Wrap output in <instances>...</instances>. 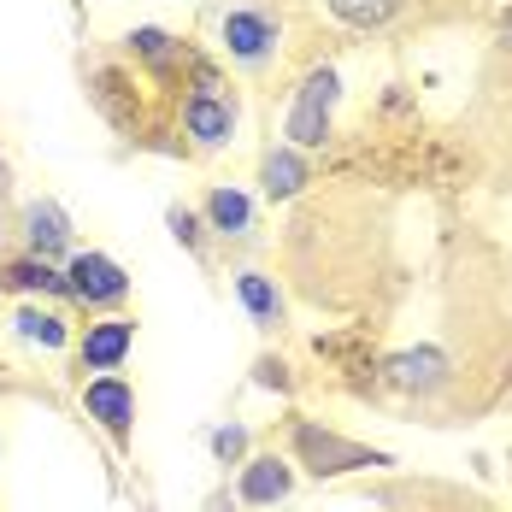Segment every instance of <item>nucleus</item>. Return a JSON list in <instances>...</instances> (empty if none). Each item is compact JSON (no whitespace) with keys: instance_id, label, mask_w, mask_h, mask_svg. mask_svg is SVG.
<instances>
[{"instance_id":"1","label":"nucleus","mask_w":512,"mask_h":512,"mask_svg":"<svg viewBox=\"0 0 512 512\" xmlns=\"http://www.w3.org/2000/svg\"><path fill=\"white\" fill-rule=\"evenodd\" d=\"M330 112H336V71L324 65V71H312L307 83H301L295 112H289V136H295V148H318V142H324Z\"/></svg>"},{"instance_id":"2","label":"nucleus","mask_w":512,"mask_h":512,"mask_svg":"<svg viewBox=\"0 0 512 512\" xmlns=\"http://www.w3.org/2000/svg\"><path fill=\"white\" fill-rule=\"evenodd\" d=\"M295 448H301V460H307L318 477L359 471V465H389L383 454H371V448H359V442H342V436H330V430H318V424H301V430H295Z\"/></svg>"},{"instance_id":"3","label":"nucleus","mask_w":512,"mask_h":512,"mask_svg":"<svg viewBox=\"0 0 512 512\" xmlns=\"http://www.w3.org/2000/svg\"><path fill=\"white\" fill-rule=\"evenodd\" d=\"M65 283H71L77 301H118V295H124V271H118L106 254H77Z\"/></svg>"},{"instance_id":"4","label":"nucleus","mask_w":512,"mask_h":512,"mask_svg":"<svg viewBox=\"0 0 512 512\" xmlns=\"http://www.w3.org/2000/svg\"><path fill=\"white\" fill-rule=\"evenodd\" d=\"M83 401H89V412L101 418L112 436H124V430H130V418H136V395H130L118 377H101V383H89V395H83Z\"/></svg>"},{"instance_id":"5","label":"nucleus","mask_w":512,"mask_h":512,"mask_svg":"<svg viewBox=\"0 0 512 512\" xmlns=\"http://www.w3.org/2000/svg\"><path fill=\"white\" fill-rule=\"evenodd\" d=\"M224 42H230L236 59H265V48L277 42V30H271L259 12H230V18H224Z\"/></svg>"},{"instance_id":"6","label":"nucleus","mask_w":512,"mask_h":512,"mask_svg":"<svg viewBox=\"0 0 512 512\" xmlns=\"http://www.w3.org/2000/svg\"><path fill=\"white\" fill-rule=\"evenodd\" d=\"M124 354H130V324H124V318L95 324V330L83 336V365H95V371H112Z\"/></svg>"},{"instance_id":"7","label":"nucleus","mask_w":512,"mask_h":512,"mask_svg":"<svg viewBox=\"0 0 512 512\" xmlns=\"http://www.w3.org/2000/svg\"><path fill=\"white\" fill-rule=\"evenodd\" d=\"M283 495H289V465L283 460L248 465V477H242V501H248V507H271V501H283Z\"/></svg>"},{"instance_id":"8","label":"nucleus","mask_w":512,"mask_h":512,"mask_svg":"<svg viewBox=\"0 0 512 512\" xmlns=\"http://www.w3.org/2000/svg\"><path fill=\"white\" fill-rule=\"evenodd\" d=\"M30 230V248H36V259L48 254H65V242H71V230H65V218H59V206H30V218H24Z\"/></svg>"},{"instance_id":"9","label":"nucleus","mask_w":512,"mask_h":512,"mask_svg":"<svg viewBox=\"0 0 512 512\" xmlns=\"http://www.w3.org/2000/svg\"><path fill=\"white\" fill-rule=\"evenodd\" d=\"M6 289H42V295H59V289H71V283L53 271L48 259H18V265H6Z\"/></svg>"},{"instance_id":"10","label":"nucleus","mask_w":512,"mask_h":512,"mask_svg":"<svg viewBox=\"0 0 512 512\" xmlns=\"http://www.w3.org/2000/svg\"><path fill=\"white\" fill-rule=\"evenodd\" d=\"M189 136L224 142V136H230V106H218L212 95H195V101H189Z\"/></svg>"},{"instance_id":"11","label":"nucleus","mask_w":512,"mask_h":512,"mask_svg":"<svg viewBox=\"0 0 512 512\" xmlns=\"http://www.w3.org/2000/svg\"><path fill=\"white\" fill-rule=\"evenodd\" d=\"M307 183V165L295 154H265V195H295Z\"/></svg>"},{"instance_id":"12","label":"nucleus","mask_w":512,"mask_h":512,"mask_svg":"<svg viewBox=\"0 0 512 512\" xmlns=\"http://www.w3.org/2000/svg\"><path fill=\"white\" fill-rule=\"evenodd\" d=\"M442 377V354H401L395 359V383H407V389H430Z\"/></svg>"},{"instance_id":"13","label":"nucleus","mask_w":512,"mask_h":512,"mask_svg":"<svg viewBox=\"0 0 512 512\" xmlns=\"http://www.w3.org/2000/svg\"><path fill=\"white\" fill-rule=\"evenodd\" d=\"M236 289H242V301H248V312H254L259 324H277V289H271V283H265V277H259V271H248V277H242V283H236Z\"/></svg>"},{"instance_id":"14","label":"nucleus","mask_w":512,"mask_h":512,"mask_svg":"<svg viewBox=\"0 0 512 512\" xmlns=\"http://www.w3.org/2000/svg\"><path fill=\"white\" fill-rule=\"evenodd\" d=\"M395 6H401V0H330V12H336V18H348V24H359V30L383 24Z\"/></svg>"},{"instance_id":"15","label":"nucleus","mask_w":512,"mask_h":512,"mask_svg":"<svg viewBox=\"0 0 512 512\" xmlns=\"http://www.w3.org/2000/svg\"><path fill=\"white\" fill-rule=\"evenodd\" d=\"M206 212H212L218 230H248V201H242L236 189H218V195L206 201Z\"/></svg>"},{"instance_id":"16","label":"nucleus","mask_w":512,"mask_h":512,"mask_svg":"<svg viewBox=\"0 0 512 512\" xmlns=\"http://www.w3.org/2000/svg\"><path fill=\"white\" fill-rule=\"evenodd\" d=\"M18 330H24V342H42V348H59L65 342V324L53 318V312H18Z\"/></svg>"},{"instance_id":"17","label":"nucleus","mask_w":512,"mask_h":512,"mask_svg":"<svg viewBox=\"0 0 512 512\" xmlns=\"http://www.w3.org/2000/svg\"><path fill=\"white\" fill-rule=\"evenodd\" d=\"M242 448H248V430H236V424H230V430H218V436H212V454H218V460H236V454H242Z\"/></svg>"},{"instance_id":"18","label":"nucleus","mask_w":512,"mask_h":512,"mask_svg":"<svg viewBox=\"0 0 512 512\" xmlns=\"http://www.w3.org/2000/svg\"><path fill=\"white\" fill-rule=\"evenodd\" d=\"M130 42H136V48L148 53L154 65H165V59H171V48H165V36H159V30H142V36H130Z\"/></svg>"},{"instance_id":"19","label":"nucleus","mask_w":512,"mask_h":512,"mask_svg":"<svg viewBox=\"0 0 512 512\" xmlns=\"http://www.w3.org/2000/svg\"><path fill=\"white\" fill-rule=\"evenodd\" d=\"M171 230H177V242H195V218L189 212H171Z\"/></svg>"}]
</instances>
